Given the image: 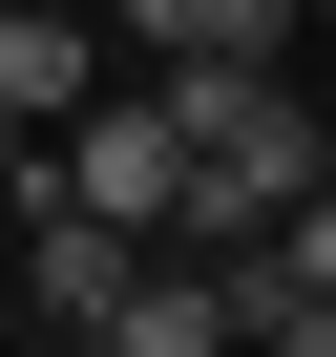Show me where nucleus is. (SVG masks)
<instances>
[{"instance_id": "obj_2", "label": "nucleus", "mask_w": 336, "mask_h": 357, "mask_svg": "<svg viewBox=\"0 0 336 357\" xmlns=\"http://www.w3.org/2000/svg\"><path fill=\"white\" fill-rule=\"evenodd\" d=\"M84 336H105V357H231V315H211V273H147V252H126V294H105Z\"/></svg>"}, {"instance_id": "obj_3", "label": "nucleus", "mask_w": 336, "mask_h": 357, "mask_svg": "<svg viewBox=\"0 0 336 357\" xmlns=\"http://www.w3.org/2000/svg\"><path fill=\"white\" fill-rule=\"evenodd\" d=\"M126 43H168V63H190V43H231V63H273V43H294V0H126Z\"/></svg>"}, {"instance_id": "obj_5", "label": "nucleus", "mask_w": 336, "mask_h": 357, "mask_svg": "<svg viewBox=\"0 0 336 357\" xmlns=\"http://www.w3.org/2000/svg\"><path fill=\"white\" fill-rule=\"evenodd\" d=\"M0 190H22V126H0Z\"/></svg>"}, {"instance_id": "obj_4", "label": "nucleus", "mask_w": 336, "mask_h": 357, "mask_svg": "<svg viewBox=\"0 0 336 357\" xmlns=\"http://www.w3.org/2000/svg\"><path fill=\"white\" fill-rule=\"evenodd\" d=\"M105 294H126V231H84V211H43V315H63V336H84V315H105Z\"/></svg>"}, {"instance_id": "obj_1", "label": "nucleus", "mask_w": 336, "mask_h": 357, "mask_svg": "<svg viewBox=\"0 0 336 357\" xmlns=\"http://www.w3.org/2000/svg\"><path fill=\"white\" fill-rule=\"evenodd\" d=\"M22 190H43V211H84V231H126V252H147V231H168V190H190V147H168V105H63V126H43V147H22Z\"/></svg>"}, {"instance_id": "obj_6", "label": "nucleus", "mask_w": 336, "mask_h": 357, "mask_svg": "<svg viewBox=\"0 0 336 357\" xmlns=\"http://www.w3.org/2000/svg\"><path fill=\"white\" fill-rule=\"evenodd\" d=\"M43 357H105V336H43Z\"/></svg>"}]
</instances>
